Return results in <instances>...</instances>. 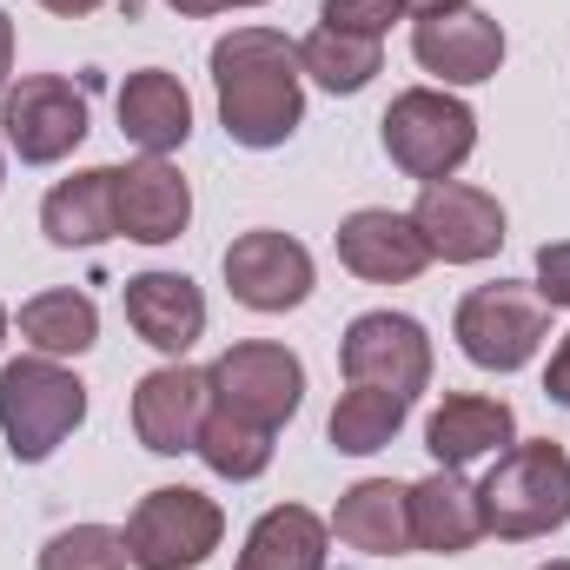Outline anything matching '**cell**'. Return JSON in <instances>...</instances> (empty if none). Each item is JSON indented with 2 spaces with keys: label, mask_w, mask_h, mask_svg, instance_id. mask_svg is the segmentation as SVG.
<instances>
[{
  "label": "cell",
  "mask_w": 570,
  "mask_h": 570,
  "mask_svg": "<svg viewBox=\"0 0 570 570\" xmlns=\"http://www.w3.org/2000/svg\"><path fill=\"white\" fill-rule=\"evenodd\" d=\"M213 94H219V127L246 153H273L305 120V73H298V40L279 27H233L213 40Z\"/></svg>",
  "instance_id": "1"
},
{
  "label": "cell",
  "mask_w": 570,
  "mask_h": 570,
  "mask_svg": "<svg viewBox=\"0 0 570 570\" xmlns=\"http://www.w3.org/2000/svg\"><path fill=\"white\" fill-rule=\"evenodd\" d=\"M484 498V538L504 544H531L570 524V451L551 438H524L511 451H498L491 478L478 484Z\"/></svg>",
  "instance_id": "2"
},
{
  "label": "cell",
  "mask_w": 570,
  "mask_h": 570,
  "mask_svg": "<svg viewBox=\"0 0 570 570\" xmlns=\"http://www.w3.org/2000/svg\"><path fill=\"white\" fill-rule=\"evenodd\" d=\"M80 425H87V385L60 358L27 352L0 365V438L20 464H47Z\"/></svg>",
  "instance_id": "3"
},
{
  "label": "cell",
  "mask_w": 570,
  "mask_h": 570,
  "mask_svg": "<svg viewBox=\"0 0 570 570\" xmlns=\"http://www.w3.org/2000/svg\"><path fill=\"white\" fill-rule=\"evenodd\" d=\"M379 127H385L392 166H399L405 179H419V186L451 179V173L478 153V114H471L458 94H444V87H405V94L385 107Z\"/></svg>",
  "instance_id": "4"
},
{
  "label": "cell",
  "mask_w": 570,
  "mask_h": 570,
  "mask_svg": "<svg viewBox=\"0 0 570 570\" xmlns=\"http://www.w3.org/2000/svg\"><path fill=\"white\" fill-rule=\"evenodd\" d=\"M451 338L478 372H524L538 358V345L551 338V305L538 298V285L518 279L478 285V292L458 298Z\"/></svg>",
  "instance_id": "5"
},
{
  "label": "cell",
  "mask_w": 570,
  "mask_h": 570,
  "mask_svg": "<svg viewBox=\"0 0 570 570\" xmlns=\"http://www.w3.org/2000/svg\"><path fill=\"white\" fill-rule=\"evenodd\" d=\"M226 538V511L193 484L146 491L127 518V564L134 570H199Z\"/></svg>",
  "instance_id": "6"
},
{
  "label": "cell",
  "mask_w": 570,
  "mask_h": 570,
  "mask_svg": "<svg viewBox=\"0 0 570 570\" xmlns=\"http://www.w3.org/2000/svg\"><path fill=\"white\" fill-rule=\"evenodd\" d=\"M345 385H379L419 399L431 385V332L412 312H358L338 338Z\"/></svg>",
  "instance_id": "7"
},
{
  "label": "cell",
  "mask_w": 570,
  "mask_h": 570,
  "mask_svg": "<svg viewBox=\"0 0 570 570\" xmlns=\"http://www.w3.org/2000/svg\"><path fill=\"white\" fill-rule=\"evenodd\" d=\"M206 372H213V405H226V412H239V419H253V425H266V431H279L298 412V399H305L298 352H285L273 338L226 345Z\"/></svg>",
  "instance_id": "8"
},
{
  "label": "cell",
  "mask_w": 570,
  "mask_h": 570,
  "mask_svg": "<svg viewBox=\"0 0 570 570\" xmlns=\"http://www.w3.org/2000/svg\"><path fill=\"white\" fill-rule=\"evenodd\" d=\"M0 140L20 153V166H53L87 140V94L60 73H27L0 94Z\"/></svg>",
  "instance_id": "9"
},
{
  "label": "cell",
  "mask_w": 570,
  "mask_h": 570,
  "mask_svg": "<svg viewBox=\"0 0 570 570\" xmlns=\"http://www.w3.org/2000/svg\"><path fill=\"white\" fill-rule=\"evenodd\" d=\"M412 226L425 233L431 259H444V266H484L504 246V206L484 186H464V179L425 186L419 206H412Z\"/></svg>",
  "instance_id": "10"
},
{
  "label": "cell",
  "mask_w": 570,
  "mask_h": 570,
  "mask_svg": "<svg viewBox=\"0 0 570 570\" xmlns=\"http://www.w3.org/2000/svg\"><path fill=\"white\" fill-rule=\"evenodd\" d=\"M219 266H226V292L246 312H292V305L312 298V253L292 233H273V226L239 233Z\"/></svg>",
  "instance_id": "11"
},
{
  "label": "cell",
  "mask_w": 570,
  "mask_h": 570,
  "mask_svg": "<svg viewBox=\"0 0 570 570\" xmlns=\"http://www.w3.org/2000/svg\"><path fill=\"white\" fill-rule=\"evenodd\" d=\"M206 412H213V372H199V365H186V358L146 372L140 385H134V431H140V444L153 458L193 451Z\"/></svg>",
  "instance_id": "12"
},
{
  "label": "cell",
  "mask_w": 570,
  "mask_h": 570,
  "mask_svg": "<svg viewBox=\"0 0 570 570\" xmlns=\"http://www.w3.org/2000/svg\"><path fill=\"white\" fill-rule=\"evenodd\" d=\"M504 47H511L504 27L478 7H451V13H431L412 27V60L444 87H484L504 67Z\"/></svg>",
  "instance_id": "13"
},
{
  "label": "cell",
  "mask_w": 570,
  "mask_h": 570,
  "mask_svg": "<svg viewBox=\"0 0 570 570\" xmlns=\"http://www.w3.org/2000/svg\"><path fill=\"white\" fill-rule=\"evenodd\" d=\"M338 266L365 285H412L431 266V246H425V233L412 226V213L358 206L338 226Z\"/></svg>",
  "instance_id": "14"
},
{
  "label": "cell",
  "mask_w": 570,
  "mask_h": 570,
  "mask_svg": "<svg viewBox=\"0 0 570 570\" xmlns=\"http://www.w3.org/2000/svg\"><path fill=\"white\" fill-rule=\"evenodd\" d=\"M127 325L140 332V345H153L159 358H186L206 338V292L186 273H140L120 292Z\"/></svg>",
  "instance_id": "15"
},
{
  "label": "cell",
  "mask_w": 570,
  "mask_h": 570,
  "mask_svg": "<svg viewBox=\"0 0 570 570\" xmlns=\"http://www.w3.org/2000/svg\"><path fill=\"white\" fill-rule=\"evenodd\" d=\"M40 233L67 253H94V246L120 239V166H87V173L60 179L40 199Z\"/></svg>",
  "instance_id": "16"
},
{
  "label": "cell",
  "mask_w": 570,
  "mask_h": 570,
  "mask_svg": "<svg viewBox=\"0 0 570 570\" xmlns=\"http://www.w3.org/2000/svg\"><path fill=\"white\" fill-rule=\"evenodd\" d=\"M511 444H518V412L504 399H484V392H451L425 419V451L444 471H464V464L498 458Z\"/></svg>",
  "instance_id": "17"
},
{
  "label": "cell",
  "mask_w": 570,
  "mask_h": 570,
  "mask_svg": "<svg viewBox=\"0 0 570 570\" xmlns=\"http://www.w3.org/2000/svg\"><path fill=\"white\" fill-rule=\"evenodd\" d=\"M193 219V186L179 179L173 159H134L120 166V233L134 246H173Z\"/></svg>",
  "instance_id": "18"
},
{
  "label": "cell",
  "mask_w": 570,
  "mask_h": 570,
  "mask_svg": "<svg viewBox=\"0 0 570 570\" xmlns=\"http://www.w3.org/2000/svg\"><path fill=\"white\" fill-rule=\"evenodd\" d=\"M412 544L419 551H438V558H458V551H471L478 538H484V498H478V484L464 478V471H431L412 484Z\"/></svg>",
  "instance_id": "19"
},
{
  "label": "cell",
  "mask_w": 570,
  "mask_h": 570,
  "mask_svg": "<svg viewBox=\"0 0 570 570\" xmlns=\"http://www.w3.org/2000/svg\"><path fill=\"white\" fill-rule=\"evenodd\" d=\"M412 484H392V478H365L352 491H338V511H332V538L345 551H365V558H399L412 551Z\"/></svg>",
  "instance_id": "20"
},
{
  "label": "cell",
  "mask_w": 570,
  "mask_h": 570,
  "mask_svg": "<svg viewBox=\"0 0 570 570\" xmlns=\"http://www.w3.org/2000/svg\"><path fill=\"white\" fill-rule=\"evenodd\" d=\"M120 134L140 153H153V159H166V153H179L193 140V100H186V87L166 67L127 73V87H120Z\"/></svg>",
  "instance_id": "21"
},
{
  "label": "cell",
  "mask_w": 570,
  "mask_h": 570,
  "mask_svg": "<svg viewBox=\"0 0 570 570\" xmlns=\"http://www.w3.org/2000/svg\"><path fill=\"white\" fill-rule=\"evenodd\" d=\"M332 551V524L305 504H273L253 531H246V551L233 570H325Z\"/></svg>",
  "instance_id": "22"
},
{
  "label": "cell",
  "mask_w": 570,
  "mask_h": 570,
  "mask_svg": "<svg viewBox=\"0 0 570 570\" xmlns=\"http://www.w3.org/2000/svg\"><path fill=\"white\" fill-rule=\"evenodd\" d=\"M13 325H20V338L40 352V358H80V352H94L100 345V305L87 298V292H33L20 312H13Z\"/></svg>",
  "instance_id": "23"
},
{
  "label": "cell",
  "mask_w": 570,
  "mask_h": 570,
  "mask_svg": "<svg viewBox=\"0 0 570 570\" xmlns=\"http://www.w3.org/2000/svg\"><path fill=\"white\" fill-rule=\"evenodd\" d=\"M298 73L318 80L325 94H365L385 73V40L365 33H338V27H312L298 40Z\"/></svg>",
  "instance_id": "24"
},
{
  "label": "cell",
  "mask_w": 570,
  "mask_h": 570,
  "mask_svg": "<svg viewBox=\"0 0 570 570\" xmlns=\"http://www.w3.org/2000/svg\"><path fill=\"white\" fill-rule=\"evenodd\" d=\"M412 419V399L405 392H379V385H352L338 405H332V451H345V458H372V451H385L399 431Z\"/></svg>",
  "instance_id": "25"
},
{
  "label": "cell",
  "mask_w": 570,
  "mask_h": 570,
  "mask_svg": "<svg viewBox=\"0 0 570 570\" xmlns=\"http://www.w3.org/2000/svg\"><path fill=\"white\" fill-rule=\"evenodd\" d=\"M273 438H279V431H266V425H253V419H239V412H226V405H213L193 451L206 458L213 478L253 484V478H266V464H273Z\"/></svg>",
  "instance_id": "26"
},
{
  "label": "cell",
  "mask_w": 570,
  "mask_h": 570,
  "mask_svg": "<svg viewBox=\"0 0 570 570\" xmlns=\"http://www.w3.org/2000/svg\"><path fill=\"white\" fill-rule=\"evenodd\" d=\"M40 570H127V531L114 524H67L40 544Z\"/></svg>",
  "instance_id": "27"
},
{
  "label": "cell",
  "mask_w": 570,
  "mask_h": 570,
  "mask_svg": "<svg viewBox=\"0 0 570 570\" xmlns=\"http://www.w3.org/2000/svg\"><path fill=\"white\" fill-rule=\"evenodd\" d=\"M399 13H405V0H325V7H318V27H338V33L385 40Z\"/></svg>",
  "instance_id": "28"
},
{
  "label": "cell",
  "mask_w": 570,
  "mask_h": 570,
  "mask_svg": "<svg viewBox=\"0 0 570 570\" xmlns=\"http://www.w3.org/2000/svg\"><path fill=\"white\" fill-rule=\"evenodd\" d=\"M538 298L544 305H570V239L538 246Z\"/></svg>",
  "instance_id": "29"
},
{
  "label": "cell",
  "mask_w": 570,
  "mask_h": 570,
  "mask_svg": "<svg viewBox=\"0 0 570 570\" xmlns=\"http://www.w3.org/2000/svg\"><path fill=\"white\" fill-rule=\"evenodd\" d=\"M544 392H551V399H558V405L570 412V332L558 338V352H551V372H544Z\"/></svg>",
  "instance_id": "30"
},
{
  "label": "cell",
  "mask_w": 570,
  "mask_h": 570,
  "mask_svg": "<svg viewBox=\"0 0 570 570\" xmlns=\"http://www.w3.org/2000/svg\"><path fill=\"white\" fill-rule=\"evenodd\" d=\"M173 13H186V20H206V13H226V7H266V0H166Z\"/></svg>",
  "instance_id": "31"
},
{
  "label": "cell",
  "mask_w": 570,
  "mask_h": 570,
  "mask_svg": "<svg viewBox=\"0 0 570 570\" xmlns=\"http://www.w3.org/2000/svg\"><path fill=\"white\" fill-rule=\"evenodd\" d=\"M47 13H60V20H87V13H100L107 0H40Z\"/></svg>",
  "instance_id": "32"
},
{
  "label": "cell",
  "mask_w": 570,
  "mask_h": 570,
  "mask_svg": "<svg viewBox=\"0 0 570 570\" xmlns=\"http://www.w3.org/2000/svg\"><path fill=\"white\" fill-rule=\"evenodd\" d=\"M7 73H13V20L0 13V94H7Z\"/></svg>",
  "instance_id": "33"
},
{
  "label": "cell",
  "mask_w": 570,
  "mask_h": 570,
  "mask_svg": "<svg viewBox=\"0 0 570 570\" xmlns=\"http://www.w3.org/2000/svg\"><path fill=\"white\" fill-rule=\"evenodd\" d=\"M451 7H471V0H405V13H419V20H431V13H451Z\"/></svg>",
  "instance_id": "34"
},
{
  "label": "cell",
  "mask_w": 570,
  "mask_h": 570,
  "mask_svg": "<svg viewBox=\"0 0 570 570\" xmlns=\"http://www.w3.org/2000/svg\"><path fill=\"white\" fill-rule=\"evenodd\" d=\"M7 325H13V318H7V305H0V345H7Z\"/></svg>",
  "instance_id": "35"
},
{
  "label": "cell",
  "mask_w": 570,
  "mask_h": 570,
  "mask_svg": "<svg viewBox=\"0 0 570 570\" xmlns=\"http://www.w3.org/2000/svg\"><path fill=\"white\" fill-rule=\"evenodd\" d=\"M538 570H570V558H551V564H538Z\"/></svg>",
  "instance_id": "36"
},
{
  "label": "cell",
  "mask_w": 570,
  "mask_h": 570,
  "mask_svg": "<svg viewBox=\"0 0 570 570\" xmlns=\"http://www.w3.org/2000/svg\"><path fill=\"white\" fill-rule=\"evenodd\" d=\"M0 186H7V153H0Z\"/></svg>",
  "instance_id": "37"
}]
</instances>
